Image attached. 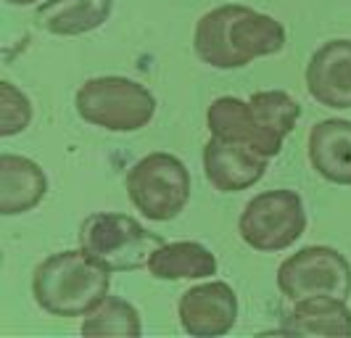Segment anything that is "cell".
I'll return each mask as SVG.
<instances>
[{
	"mask_svg": "<svg viewBox=\"0 0 351 338\" xmlns=\"http://www.w3.org/2000/svg\"><path fill=\"white\" fill-rule=\"evenodd\" d=\"M48 196V178L37 161L16 154L0 156V214L16 217L32 212Z\"/></svg>",
	"mask_w": 351,
	"mask_h": 338,
	"instance_id": "4fadbf2b",
	"label": "cell"
},
{
	"mask_svg": "<svg viewBox=\"0 0 351 338\" xmlns=\"http://www.w3.org/2000/svg\"><path fill=\"white\" fill-rule=\"evenodd\" d=\"M8 5H35V3H40V0H5Z\"/></svg>",
	"mask_w": 351,
	"mask_h": 338,
	"instance_id": "d6986e66",
	"label": "cell"
},
{
	"mask_svg": "<svg viewBox=\"0 0 351 338\" xmlns=\"http://www.w3.org/2000/svg\"><path fill=\"white\" fill-rule=\"evenodd\" d=\"M285 48V27L275 16L241 3L206 11L193 32L195 56L211 69H243Z\"/></svg>",
	"mask_w": 351,
	"mask_h": 338,
	"instance_id": "6da1fadb",
	"label": "cell"
},
{
	"mask_svg": "<svg viewBox=\"0 0 351 338\" xmlns=\"http://www.w3.org/2000/svg\"><path fill=\"white\" fill-rule=\"evenodd\" d=\"M301 117V104L285 90H259L248 101L222 95L211 101L206 111V127L214 138L243 143L275 159L282 151L285 138L293 132Z\"/></svg>",
	"mask_w": 351,
	"mask_h": 338,
	"instance_id": "7a4b0ae2",
	"label": "cell"
},
{
	"mask_svg": "<svg viewBox=\"0 0 351 338\" xmlns=\"http://www.w3.org/2000/svg\"><path fill=\"white\" fill-rule=\"evenodd\" d=\"M238 232L246 246L262 254L291 249L306 232L304 198L291 188L256 193L241 212Z\"/></svg>",
	"mask_w": 351,
	"mask_h": 338,
	"instance_id": "52a82bcc",
	"label": "cell"
},
{
	"mask_svg": "<svg viewBox=\"0 0 351 338\" xmlns=\"http://www.w3.org/2000/svg\"><path fill=\"white\" fill-rule=\"evenodd\" d=\"M114 0H45L37 5L35 24L56 37H80L104 27Z\"/></svg>",
	"mask_w": 351,
	"mask_h": 338,
	"instance_id": "9a60e30c",
	"label": "cell"
},
{
	"mask_svg": "<svg viewBox=\"0 0 351 338\" xmlns=\"http://www.w3.org/2000/svg\"><path fill=\"white\" fill-rule=\"evenodd\" d=\"M148 272L156 280H201L217 275V256L198 241H175L154 251Z\"/></svg>",
	"mask_w": 351,
	"mask_h": 338,
	"instance_id": "2e32d148",
	"label": "cell"
},
{
	"mask_svg": "<svg viewBox=\"0 0 351 338\" xmlns=\"http://www.w3.org/2000/svg\"><path fill=\"white\" fill-rule=\"evenodd\" d=\"M177 317L182 330L195 338L228 336L238 322V293L225 280L193 285L180 296Z\"/></svg>",
	"mask_w": 351,
	"mask_h": 338,
	"instance_id": "9c48e42d",
	"label": "cell"
},
{
	"mask_svg": "<svg viewBox=\"0 0 351 338\" xmlns=\"http://www.w3.org/2000/svg\"><path fill=\"white\" fill-rule=\"evenodd\" d=\"M85 336H141V312L119 296H106L93 312L85 315L82 328Z\"/></svg>",
	"mask_w": 351,
	"mask_h": 338,
	"instance_id": "e0dca14e",
	"label": "cell"
},
{
	"mask_svg": "<svg viewBox=\"0 0 351 338\" xmlns=\"http://www.w3.org/2000/svg\"><path fill=\"white\" fill-rule=\"evenodd\" d=\"M111 291V272L88 251L51 254L32 272L35 304L53 317H85Z\"/></svg>",
	"mask_w": 351,
	"mask_h": 338,
	"instance_id": "3957f363",
	"label": "cell"
},
{
	"mask_svg": "<svg viewBox=\"0 0 351 338\" xmlns=\"http://www.w3.org/2000/svg\"><path fill=\"white\" fill-rule=\"evenodd\" d=\"M309 164L333 185H351V122L322 119L309 130Z\"/></svg>",
	"mask_w": 351,
	"mask_h": 338,
	"instance_id": "7c38bea8",
	"label": "cell"
},
{
	"mask_svg": "<svg viewBox=\"0 0 351 338\" xmlns=\"http://www.w3.org/2000/svg\"><path fill=\"white\" fill-rule=\"evenodd\" d=\"M267 156L243 143L222 141L211 135L204 145V175L219 193H238L254 188L267 172Z\"/></svg>",
	"mask_w": 351,
	"mask_h": 338,
	"instance_id": "8fae6325",
	"label": "cell"
},
{
	"mask_svg": "<svg viewBox=\"0 0 351 338\" xmlns=\"http://www.w3.org/2000/svg\"><path fill=\"white\" fill-rule=\"evenodd\" d=\"M167 241L158 232L145 230L130 214L95 212L80 228V249L104 265L108 272H132L148 267L154 251Z\"/></svg>",
	"mask_w": 351,
	"mask_h": 338,
	"instance_id": "5b68a950",
	"label": "cell"
},
{
	"mask_svg": "<svg viewBox=\"0 0 351 338\" xmlns=\"http://www.w3.org/2000/svg\"><path fill=\"white\" fill-rule=\"evenodd\" d=\"M29 122H32V101L14 82L3 80L0 82V135L14 138L19 132H24Z\"/></svg>",
	"mask_w": 351,
	"mask_h": 338,
	"instance_id": "ac0fdd59",
	"label": "cell"
},
{
	"mask_svg": "<svg viewBox=\"0 0 351 338\" xmlns=\"http://www.w3.org/2000/svg\"><path fill=\"white\" fill-rule=\"evenodd\" d=\"M127 196L151 222H169L185 212L191 201V172L172 154H148L127 172Z\"/></svg>",
	"mask_w": 351,
	"mask_h": 338,
	"instance_id": "8992f818",
	"label": "cell"
},
{
	"mask_svg": "<svg viewBox=\"0 0 351 338\" xmlns=\"http://www.w3.org/2000/svg\"><path fill=\"white\" fill-rule=\"evenodd\" d=\"M280 333L288 336H346L351 338V309L335 296L299 299L282 317Z\"/></svg>",
	"mask_w": 351,
	"mask_h": 338,
	"instance_id": "5bb4252c",
	"label": "cell"
},
{
	"mask_svg": "<svg viewBox=\"0 0 351 338\" xmlns=\"http://www.w3.org/2000/svg\"><path fill=\"white\" fill-rule=\"evenodd\" d=\"M306 90L319 106L351 108V40L338 37L319 45L304 71Z\"/></svg>",
	"mask_w": 351,
	"mask_h": 338,
	"instance_id": "30bf717a",
	"label": "cell"
},
{
	"mask_svg": "<svg viewBox=\"0 0 351 338\" xmlns=\"http://www.w3.org/2000/svg\"><path fill=\"white\" fill-rule=\"evenodd\" d=\"M278 288L288 302L309 296H351V265L333 246H304L278 267Z\"/></svg>",
	"mask_w": 351,
	"mask_h": 338,
	"instance_id": "ba28073f",
	"label": "cell"
},
{
	"mask_svg": "<svg viewBox=\"0 0 351 338\" xmlns=\"http://www.w3.org/2000/svg\"><path fill=\"white\" fill-rule=\"evenodd\" d=\"M74 106L80 119L93 127L108 132H138L151 125L156 114V98L135 80L108 74L85 80L74 95Z\"/></svg>",
	"mask_w": 351,
	"mask_h": 338,
	"instance_id": "277c9868",
	"label": "cell"
}]
</instances>
